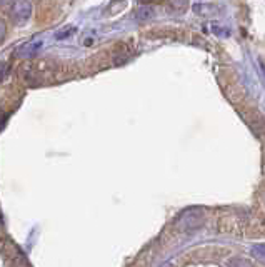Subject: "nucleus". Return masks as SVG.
<instances>
[{"label": "nucleus", "mask_w": 265, "mask_h": 267, "mask_svg": "<svg viewBox=\"0 0 265 267\" xmlns=\"http://www.w3.org/2000/svg\"><path fill=\"white\" fill-rule=\"evenodd\" d=\"M32 13V5L29 2H13L12 3V17L17 22H25Z\"/></svg>", "instance_id": "obj_1"}, {"label": "nucleus", "mask_w": 265, "mask_h": 267, "mask_svg": "<svg viewBox=\"0 0 265 267\" xmlns=\"http://www.w3.org/2000/svg\"><path fill=\"white\" fill-rule=\"evenodd\" d=\"M40 45H42V44L40 42H30V44H25V45H22L20 47V55H30V53H34V52H37L39 48H40Z\"/></svg>", "instance_id": "obj_2"}, {"label": "nucleus", "mask_w": 265, "mask_h": 267, "mask_svg": "<svg viewBox=\"0 0 265 267\" xmlns=\"http://www.w3.org/2000/svg\"><path fill=\"white\" fill-rule=\"evenodd\" d=\"M75 32V27H69V29H65V30H62V32H58L57 34V39H65V37H70L72 34Z\"/></svg>", "instance_id": "obj_3"}, {"label": "nucleus", "mask_w": 265, "mask_h": 267, "mask_svg": "<svg viewBox=\"0 0 265 267\" xmlns=\"http://www.w3.org/2000/svg\"><path fill=\"white\" fill-rule=\"evenodd\" d=\"M152 13H150V8L149 7H142L140 10H138V17L140 19H147V17H150Z\"/></svg>", "instance_id": "obj_4"}, {"label": "nucleus", "mask_w": 265, "mask_h": 267, "mask_svg": "<svg viewBox=\"0 0 265 267\" xmlns=\"http://www.w3.org/2000/svg\"><path fill=\"white\" fill-rule=\"evenodd\" d=\"M7 72H8V67L5 64H0V82L7 77Z\"/></svg>", "instance_id": "obj_5"}, {"label": "nucleus", "mask_w": 265, "mask_h": 267, "mask_svg": "<svg viewBox=\"0 0 265 267\" xmlns=\"http://www.w3.org/2000/svg\"><path fill=\"white\" fill-rule=\"evenodd\" d=\"M5 122H7V115L3 114V112H0V129L5 126Z\"/></svg>", "instance_id": "obj_6"}, {"label": "nucleus", "mask_w": 265, "mask_h": 267, "mask_svg": "<svg viewBox=\"0 0 265 267\" xmlns=\"http://www.w3.org/2000/svg\"><path fill=\"white\" fill-rule=\"evenodd\" d=\"M3 35H5V27H3L2 24H0V40L3 39Z\"/></svg>", "instance_id": "obj_7"}, {"label": "nucleus", "mask_w": 265, "mask_h": 267, "mask_svg": "<svg viewBox=\"0 0 265 267\" xmlns=\"http://www.w3.org/2000/svg\"><path fill=\"white\" fill-rule=\"evenodd\" d=\"M85 45H90V44H92V39H87V40H85Z\"/></svg>", "instance_id": "obj_8"}]
</instances>
